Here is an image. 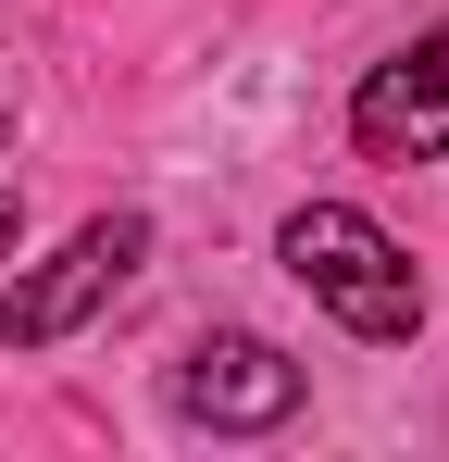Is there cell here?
I'll return each mask as SVG.
<instances>
[{"label":"cell","mask_w":449,"mask_h":462,"mask_svg":"<svg viewBox=\"0 0 449 462\" xmlns=\"http://www.w3.org/2000/svg\"><path fill=\"white\" fill-rule=\"evenodd\" d=\"M0 250H13V188H0Z\"/></svg>","instance_id":"5b68a950"},{"label":"cell","mask_w":449,"mask_h":462,"mask_svg":"<svg viewBox=\"0 0 449 462\" xmlns=\"http://www.w3.org/2000/svg\"><path fill=\"white\" fill-rule=\"evenodd\" d=\"M138 263H150V226H138V213H100V226H75L63 250H50V275H25V288L0 300V337H13V350H50V337H75V325L113 300Z\"/></svg>","instance_id":"7a4b0ae2"},{"label":"cell","mask_w":449,"mask_h":462,"mask_svg":"<svg viewBox=\"0 0 449 462\" xmlns=\"http://www.w3.org/2000/svg\"><path fill=\"white\" fill-rule=\"evenodd\" d=\"M288 275L337 312L350 337H412V325H425V275H412V263H399V237L362 226L350 200L288 213Z\"/></svg>","instance_id":"6da1fadb"},{"label":"cell","mask_w":449,"mask_h":462,"mask_svg":"<svg viewBox=\"0 0 449 462\" xmlns=\"http://www.w3.org/2000/svg\"><path fill=\"white\" fill-rule=\"evenodd\" d=\"M175 412H200V425H288L299 412V363L275 337H200L175 363Z\"/></svg>","instance_id":"277c9868"},{"label":"cell","mask_w":449,"mask_h":462,"mask_svg":"<svg viewBox=\"0 0 449 462\" xmlns=\"http://www.w3.org/2000/svg\"><path fill=\"white\" fill-rule=\"evenodd\" d=\"M350 138H362L374 162H437V151H449V25H437V38H412L399 63H374V76H362Z\"/></svg>","instance_id":"3957f363"}]
</instances>
